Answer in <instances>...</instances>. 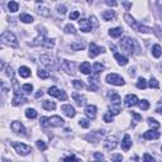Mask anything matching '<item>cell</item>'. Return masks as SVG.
Segmentation results:
<instances>
[{"label": "cell", "mask_w": 162, "mask_h": 162, "mask_svg": "<svg viewBox=\"0 0 162 162\" xmlns=\"http://www.w3.org/2000/svg\"><path fill=\"white\" fill-rule=\"evenodd\" d=\"M40 125L47 128V127H62L65 124V120L58 115L51 116V118H46V116H42L40 118Z\"/></svg>", "instance_id": "cell-1"}, {"label": "cell", "mask_w": 162, "mask_h": 162, "mask_svg": "<svg viewBox=\"0 0 162 162\" xmlns=\"http://www.w3.org/2000/svg\"><path fill=\"white\" fill-rule=\"evenodd\" d=\"M13 88H14V98H13L12 104H13L14 106H17V105H20V104L27 103V99H25L24 96H23L22 91H20V89H19V84H18V81H15V80H14V82H13Z\"/></svg>", "instance_id": "cell-2"}, {"label": "cell", "mask_w": 162, "mask_h": 162, "mask_svg": "<svg viewBox=\"0 0 162 162\" xmlns=\"http://www.w3.org/2000/svg\"><path fill=\"white\" fill-rule=\"evenodd\" d=\"M1 40L8 44V46H12V47H18V40H17V37H15V34L9 32V30H7V32H3L1 33Z\"/></svg>", "instance_id": "cell-3"}, {"label": "cell", "mask_w": 162, "mask_h": 162, "mask_svg": "<svg viewBox=\"0 0 162 162\" xmlns=\"http://www.w3.org/2000/svg\"><path fill=\"white\" fill-rule=\"evenodd\" d=\"M12 146L14 147L15 152H18L20 156H27L32 152V147L24 143H18V142H12Z\"/></svg>", "instance_id": "cell-4"}, {"label": "cell", "mask_w": 162, "mask_h": 162, "mask_svg": "<svg viewBox=\"0 0 162 162\" xmlns=\"http://www.w3.org/2000/svg\"><path fill=\"white\" fill-rule=\"evenodd\" d=\"M32 46H43V47H46V48H53L54 42H53V39H49V38H46V37H43V35H40V37H38L37 39H34Z\"/></svg>", "instance_id": "cell-5"}, {"label": "cell", "mask_w": 162, "mask_h": 162, "mask_svg": "<svg viewBox=\"0 0 162 162\" xmlns=\"http://www.w3.org/2000/svg\"><path fill=\"white\" fill-rule=\"evenodd\" d=\"M120 47H122V49L125 51V52L129 53V54H132L134 52V43L129 37H124L120 40Z\"/></svg>", "instance_id": "cell-6"}, {"label": "cell", "mask_w": 162, "mask_h": 162, "mask_svg": "<svg viewBox=\"0 0 162 162\" xmlns=\"http://www.w3.org/2000/svg\"><path fill=\"white\" fill-rule=\"evenodd\" d=\"M106 82L115 85V86H123L124 85V79L119 76L118 74H109L106 76Z\"/></svg>", "instance_id": "cell-7"}, {"label": "cell", "mask_w": 162, "mask_h": 162, "mask_svg": "<svg viewBox=\"0 0 162 162\" xmlns=\"http://www.w3.org/2000/svg\"><path fill=\"white\" fill-rule=\"evenodd\" d=\"M48 94L51 95V96H56L57 99H60V100H66V94H65V91H61L57 86H52V88H49L48 89Z\"/></svg>", "instance_id": "cell-8"}, {"label": "cell", "mask_w": 162, "mask_h": 162, "mask_svg": "<svg viewBox=\"0 0 162 162\" xmlns=\"http://www.w3.org/2000/svg\"><path fill=\"white\" fill-rule=\"evenodd\" d=\"M89 48H90V51H89V56H90L91 58L96 57V56L100 54L101 52H105V48H104V47H99V46H96L95 43H90Z\"/></svg>", "instance_id": "cell-9"}, {"label": "cell", "mask_w": 162, "mask_h": 162, "mask_svg": "<svg viewBox=\"0 0 162 162\" xmlns=\"http://www.w3.org/2000/svg\"><path fill=\"white\" fill-rule=\"evenodd\" d=\"M61 67H62V70L66 71L67 74L75 75V63L71 62V61L62 60V62H61Z\"/></svg>", "instance_id": "cell-10"}, {"label": "cell", "mask_w": 162, "mask_h": 162, "mask_svg": "<svg viewBox=\"0 0 162 162\" xmlns=\"http://www.w3.org/2000/svg\"><path fill=\"white\" fill-rule=\"evenodd\" d=\"M116 144H118V141H116L115 137H109V138H106L104 142V147H105V149H108V151L114 149Z\"/></svg>", "instance_id": "cell-11"}, {"label": "cell", "mask_w": 162, "mask_h": 162, "mask_svg": "<svg viewBox=\"0 0 162 162\" xmlns=\"http://www.w3.org/2000/svg\"><path fill=\"white\" fill-rule=\"evenodd\" d=\"M138 98H137L135 95H132V94H129V95H127L125 96V99H124V104H125V106H128V108H130V106H134V105H137L138 104Z\"/></svg>", "instance_id": "cell-12"}, {"label": "cell", "mask_w": 162, "mask_h": 162, "mask_svg": "<svg viewBox=\"0 0 162 162\" xmlns=\"http://www.w3.org/2000/svg\"><path fill=\"white\" fill-rule=\"evenodd\" d=\"M143 138L144 139H157V138H160V132L157 129H149L143 134Z\"/></svg>", "instance_id": "cell-13"}, {"label": "cell", "mask_w": 162, "mask_h": 162, "mask_svg": "<svg viewBox=\"0 0 162 162\" xmlns=\"http://www.w3.org/2000/svg\"><path fill=\"white\" fill-rule=\"evenodd\" d=\"M61 110H62L63 113L68 116V118H74V116L76 115V111H75V109L71 105H62V106H61Z\"/></svg>", "instance_id": "cell-14"}, {"label": "cell", "mask_w": 162, "mask_h": 162, "mask_svg": "<svg viewBox=\"0 0 162 162\" xmlns=\"http://www.w3.org/2000/svg\"><path fill=\"white\" fill-rule=\"evenodd\" d=\"M79 25H80V29L82 30V32H90L91 30V23L89 22L88 19H81L79 20Z\"/></svg>", "instance_id": "cell-15"}, {"label": "cell", "mask_w": 162, "mask_h": 162, "mask_svg": "<svg viewBox=\"0 0 162 162\" xmlns=\"http://www.w3.org/2000/svg\"><path fill=\"white\" fill-rule=\"evenodd\" d=\"M12 129H13V132H15V133H20V134L25 133L24 125L20 123V122H13L12 123Z\"/></svg>", "instance_id": "cell-16"}, {"label": "cell", "mask_w": 162, "mask_h": 162, "mask_svg": "<svg viewBox=\"0 0 162 162\" xmlns=\"http://www.w3.org/2000/svg\"><path fill=\"white\" fill-rule=\"evenodd\" d=\"M40 62H42L43 65H46L47 67H49V68H56L54 67V62L52 61V58H51L49 56H47V54L40 56Z\"/></svg>", "instance_id": "cell-17"}, {"label": "cell", "mask_w": 162, "mask_h": 162, "mask_svg": "<svg viewBox=\"0 0 162 162\" xmlns=\"http://www.w3.org/2000/svg\"><path fill=\"white\" fill-rule=\"evenodd\" d=\"M85 114L88 115V118L95 119V116H96V106L95 105H88L85 108Z\"/></svg>", "instance_id": "cell-18"}, {"label": "cell", "mask_w": 162, "mask_h": 162, "mask_svg": "<svg viewBox=\"0 0 162 162\" xmlns=\"http://www.w3.org/2000/svg\"><path fill=\"white\" fill-rule=\"evenodd\" d=\"M72 98H74V100L76 101V104H77L79 106H84V105H85V103H86L85 96L80 95L79 93H74V94H72Z\"/></svg>", "instance_id": "cell-19"}, {"label": "cell", "mask_w": 162, "mask_h": 162, "mask_svg": "<svg viewBox=\"0 0 162 162\" xmlns=\"http://www.w3.org/2000/svg\"><path fill=\"white\" fill-rule=\"evenodd\" d=\"M132 147V141H130V137L128 134L124 135L123 141H122V148H123L124 151H128L129 148Z\"/></svg>", "instance_id": "cell-20"}, {"label": "cell", "mask_w": 162, "mask_h": 162, "mask_svg": "<svg viewBox=\"0 0 162 162\" xmlns=\"http://www.w3.org/2000/svg\"><path fill=\"white\" fill-rule=\"evenodd\" d=\"M80 71L82 72L84 75H89L91 74V65L88 62V61H85V62H82L80 65Z\"/></svg>", "instance_id": "cell-21"}, {"label": "cell", "mask_w": 162, "mask_h": 162, "mask_svg": "<svg viewBox=\"0 0 162 162\" xmlns=\"http://www.w3.org/2000/svg\"><path fill=\"white\" fill-rule=\"evenodd\" d=\"M37 12L38 14H40L42 17H49V9L47 7H43L42 4H38V7H37Z\"/></svg>", "instance_id": "cell-22"}, {"label": "cell", "mask_w": 162, "mask_h": 162, "mask_svg": "<svg viewBox=\"0 0 162 162\" xmlns=\"http://www.w3.org/2000/svg\"><path fill=\"white\" fill-rule=\"evenodd\" d=\"M71 48L74 51H81L85 48V42L84 40H77V42H72L71 43Z\"/></svg>", "instance_id": "cell-23"}, {"label": "cell", "mask_w": 162, "mask_h": 162, "mask_svg": "<svg viewBox=\"0 0 162 162\" xmlns=\"http://www.w3.org/2000/svg\"><path fill=\"white\" fill-rule=\"evenodd\" d=\"M122 33H123V29H122L120 27H118V28H113V29L109 30L110 37H113V38H118V37H120Z\"/></svg>", "instance_id": "cell-24"}, {"label": "cell", "mask_w": 162, "mask_h": 162, "mask_svg": "<svg viewBox=\"0 0 162 162\" xmlns=\"http://www.w3.org/2000/svg\"><path fill=\"white\" fill-rule=\"evenodd\" d=\"M114 57H115L116 61H118V63H119L120 66H125L127 63H128V58L124 57V56H122L120 53H115Z\"/></svg>", "instance_id": "cell-25"}, {"label": "cell", "mask_w": 162, "mask_h": 162, "mask_svg": "<svg viewBox=\"0 0 162 162\" xmlns=\"http://www.w3.org/2000/svg\"><path fill=\"white\" fill-rule=\"evenodd\" d=\"M104 65L100 63V62H95L94 66H93V71H94V75H99L100 72H103L104 71Z\"/></svg>", "instance_id": "cell-26"}, {"label": "cell", "mask_w": 162, "mask_h": 162, "mask_svg": "<svg viewBox=\"0 0 162 162\" xmlns=\"http://www.w3.org/2000/svg\"><path fill=\"white\" fill-rule=\"evenodd\" d=\"M152 54H153L156 58L161 57V54H162V48H161L160 44H155L153 47H152Z\"/></svg>", "instance_id": "cell-27"}, {"label": "cell", "mask_w": 162, "mask_h": 162, "mask_svg": "<svg viewBox=\"0 0 162 162\" xmlns=\"http://www.w3.org/2000/svg\"><path fill=\"white\" fill-rule=\"evenodd\" d=\"M19 75L22 76V77H24V79H27V77H29L30 76V70L28 68V67H25V66H22V67L19 68Z\"/></svg>", "instance_id": "cell-28"}, {"label": "cell", "mask_w": 162, "mask_h": 162, "mask_svg": "<svg viewBox=\"0 0 162 162\" xmlns=\"http://www.w3.org/2000/svg\"><path fill=\"white\" fill-rule=\"evenodd\" d=\"M101 17H103L104 20H113L115 18V14H114L113 10H105Z\"/></svg>", "instance_id": "cell-29"}, {"label": "cell", "mask_w": 162, "mask_h": 162, "mask_svg": "<svg viewBox=\"0 0 162 162\" xmlns=\"http://www.w3.org/2000/svg\"><path fill=\"white\" fill-rule=\"evenodd\" d=\"M109 113L111 115H118L120 113V105H116V104H111L110 108H109Z\"/></svg>", "instance_id": "cell-30"}, {"label": "cell", "mask_w": 162, "mask_h": 162, "mask_svg": "<svg viewBox=\"0 0 162 162\" xmlns=\"http://www.w3.org/2000/svg\"><path fill=\"white\" fill-rule=\"evenodd\" d=\"M19 19L22 20L23 23H32L33 22V17L30 14H20V17H19Z\"/></svg>", "instance_id": "cell-31"}, {"label": "cell", "mask_w": 162, "mask_h": 162, "mask_svg": "<svg viewBox=\"0 0 162 162\" xmlns=\"http://www.w3.org/2000/svg\"><path fill=\"white\" fill-rule=\"evenodd\" d=\"M124 19H125V22H127V23H128V24L130 25V27H133V28L135 27L137 22H135V20H134V18L132 17L130 14H125V15H124Z\"/></svg>", "instance_id": "cell-32"}, {"label": "cell", "mask_w": 162, "mask_h": 162, "mask_svg": "<svg viewBox=\"0 0 162 162\" xmlns=\"http://www.w3.org/2000/svg\"><path fill=\"white\" fill-rule=\"evenodd\" d=\"M110 100H111V104L120 105V96L116 94V93H111L110 94Z\"/></svg>", "instance_id": "cell-33"}, {"label": "cell", "mask_w": 162, "mask_h": 162, "mask_svg": "<svg viewBox=\"0 0 162 162\" xmlns=\"http://www.w3.org/2000/svg\"><path fill=\"white\" fill-rule=\"evenodd\" d=\"M43 108L46 110H53V109H56V104L53 103V101L46 100V101H43Z\"/></svg>", "instance_id": "cell-34"}, {"label": "cell", "mask_w": 162, "mask_h": 162, "mask_svg": "<svg viewBox=\"0 0 162 162\" xmlns=\"http://www.w3.org/2000/svg\"><path fill=\"white\" fill-rule=\"evenodd\" d=\"M25 116L29 119H34V118H37V111H35V109H27L25 110Z\"/></svg>", "instance_id": "cell-35"}, {"label": "cell", "mask_w": 162, "mask_h": 162, "mask_svg": "<svg viewBox=\"0 0 162 162\" xmlns=\"http://www.w3.org/2000/svg\"><path fill=\"white\" fill-rule=\"evenodd\" d=\"M51 76V72L49 71H47V70H38V77H40V79H48Z\"/></svg>", "instance_id": "cell-36"}, {"label": "cell", "mask_w": 162, "mask_h": 162, "mask_svg": "<svg viewBox=\"0 0 162 162\" xmlns=\"http://www.w3.org/2000/svg\"><path fill=\"white\" fill-rule=\"evenodd\" d=\"M137 88L138 89H142V90H144L147 88V81L143 79V77H139L138 81H137Z\"/></svg>", "instance_id": "cell-37"}, {"label": "cell", "mask_w": 162, "mask_h": 162, "mask_svg": "<svg viewBox=\"0 0 162 162\" xmlns=\"http://www.w3.org/2000/svg\"><path fill=\"white\" fill-rule=\"evenodd\" d=\"M8 8H9V10L12 13H15L17 10L19 9V4L17 3V1H10L9 4H8Z\"/></svg>", "instance_id": "cell-38"}, {"label": "cell", "mask_w": 162, "mask_h": 162, "mask_svg": "<svg viewBox=\"0 0 162 162\" xmlns=\"http://www.w3.org/2000/svg\"><path fill=\"white\" fill-rule=\"evenodd\" d=\"M65 33H67V34H76V29L72 24H67L65 27Z\"/></svg>", "instance_id": "cell-39"}, {"label": "cell", "mask_w": 162, "mask_h": 162, "mask_svg": "<svg viewBox=\"0 0 162 162\" xmlns=\"http://www.w3.org/2000/svg\"><path fill=\"white\" fill-rule=\"evenodd\" d=\"M148 86H149L151 89H157L160 86V84H158V81H157L155 77H151L149 82H148Z\"/></svg>", "instance_id": "cell-40"}, {"label": "cell", "mask_w": 162, "mask_h": 162, "mask_svg": "<svg viewBox=\"0 0 162 162\" xmlns=\"http://www.w3.org/2000/svg\"><path fill=\"white\" fill-rule=\"evenodd\" d=\"M138 105H139V108L142 109V110H147L149 108V103L147 100H141V101H138Z\"/></svg>", "instance_id": "cell-41"}, {"label": "cell", "mask_w": 162, "mask_h": 162, "mask_svg": "<svg viewBox=\"0 0 162 162\" xmlns=\"http://www.w3.org/2000/svg\"><path fill=\"white\" fill-rule=\"evenodd\" d=\"M35 144H37V148L40 149V151H46V149H47V144H46L43 141H40V139L35 142Z\"/></svg>", "instance_id": "cell-42"}, {"label": "cell", "mask_w": 162, "mask_h": 162, "mask_svg": "<svg viewBox=\"0 0 162 162\" xmlns=\"http://www.w3.org/2000/svg\"><path fill=\"white\" fill-rule=\"evenodd\" d=\"M23 91L25 94H30L33 91V85H30V84H25L23 86Z\"/></svg>", "instance_id": "cell-43"}, {"label": "cell", "mask_w": 162, "mask_h": 162, "mask_svg": "<svg viewBox=\"0 0 162 162\" xmlns=\"http://www.w3.org/2000/svg\"><path fill=\"white\" fill-rule=\"evenodd\" d=\"M79 124L81 125V127H82V128H89V127H90V122L88 120V119H80L79 120Z\"/></svg>", "instance_id": "cell-44"}, {"label": "cell", "mask_w": 162, "mask_h": 162, "mask_svg": "<svg viewBox=\"0 0 162 162\" xmlns=\"http://www.w3.org/2000/svg\"><path fill=\"white\" fill-rule=\"evenodd\" d=\"M72 85L75 86L76 89H82V88H85L84 82H81L80 80H74V81H72Z\"/></svg>", "instance_id": "cell-45"}, {"label": "cell", "mask_w": 162, "mask_h": 162, "mask_svg": "<svg viewBox=\"0 0 162 162\" xmlns=\"http://www.w3.org/2000/svg\"><path fill=\"white\" fill-rule=\"evenodd\" d=\"M143 162H156V160L149 153H144L143 155Z\"/></svg>", "instance_id": "cell-46"}, {"label": "cell", "mask_w": 162, "mask_h": 162, "mask_svg": "<svg viewBox=\"0 0 162 162\" xmlns=\"http://www.w3.org/2000/svg\"><path fill=\"white\" fill-rule=\"evenodd\" d=\"M147 120H148V124H149V125L157 127V128H158V127H160V123H158V122H157L156 119H153V118H148Z\"/></svg>", "instance_id": "cell-47"}, {"label": "cell", "mask_w": 162, "mask_h": 162, "mask_svg": "<svg viewBox=\"0 0 162 162\" xmlns=\"http://www.w3.org/2000/svg\"><path fill=\"white\" fill-rule=\"evenodd\" d=\"M63 162H79V160L76 158L74 155H71V156H68V157H66V158L63 160Z\"/></svg>", "instance_id": "cell-48"}, {"label": "cell", "mask_w": 162, "mask_h": 162, "mask_svg": "<svg viewBox=\"0 0 162 162\" xmlns=\"http://www.w3.org/2000/svg\"><path fill=\"white\" fill-rule=\"evenodd\" d=\"M57 13L61 15H65L66 14V8L63 5H57Z\"/></svg>", "instance_id": "cell-49"}, {"label": "cell", "mask_w": 162, "mask_h": 162, "mask_svg": "<svg viewBox=\"0 0 162 162\" xmlns=\"http://www.w3.org/2000/svg\"><path fill=\"white\" fill-rule=\"evenodd\" d=\"M132 116L134 118V123H138V122H141V119H142V116L139 115V114H137V113H134V111H132Z\"/></svg>", "instance_id": "cell-50"}, {"label": "cell", "mask_w": 162, "mask_h": 162, "mask_svg": "<svg viewBox=\"0 0 162 162\" xmlns=\"http://www.w3.org/2000/svg\"><path fill=\"white\" fill-rule=\"evenodd\" d=\"M104 122H106V123H110V122H113V115H111L110 113L105 114V115H104Z\"/></svg>", "instance_id": "cell-51"}, {"label": "cell", "mask_w": 162, "mask_h": 162, "mask_svg": "<svg viewBox=\"0 0 162 162\" xmlns=\"http://www.w3.org/2000/svg\"><path fill=\"white\" fill-rule=\"evenodd\" d=\"M79 17H80V13H79V12H72V13L70 14V19H71V20H76Z\"/></svg>", "instance_id": "cell-52"}, {"label": "cell", "mask_w": 162, "mask_h": 162, "mask_svg": "<svg viewBox=\"0 0 162 162\" xmlns=\"http://www.w3.org/2000/svg\"><path fill=\"white\" fill-rule=\"evenodd\" d=\"M111 158H113L114 162H122L123 157H122V155H113V156H111Z\"/></svg>", "instance_id": "cell-53"}, {"label": "cell", "mask_w": 162, "mask_h": 162, "mask_svg": "<svg viewBox=\"0 0 162 162\" xmlns=\"http://www.w3.org/2000/svg\"><path fill=\"white\" fill-rule=\"evenodd\" d=\"M94 157L96 160H99V161H103V158H104V156L101 155V153H99V152H95L94 153Z\"/></svg>", "instance_id": "cell-54"}, {"label": "cell", "mask_w": 162, "mask_h": 162, "mask_svg": "<svg viewBox=\"0 0 162 162\" xmlns=\"http://www.w3.org/2000/svg\"><path fill=\"white\" fill-rule=\"evenodd\" d=\"M7 75L9 76V77H13V76H14V72H13V68L12 67H8L7 68Z\"/></svg>", "instance_id": "cell-55"}, {"label": "cell", "mask_w": 162, "mask_h": 162, "mask_svg": "<svg viewBox=\"0 0 162 162\" xmlns=\"http://www.w3.org/2000/svg\"><path fill=\"white\" fill-rule=\"evenodd\" d=\"M105 3L108 5H110V7H116V5H118V3H116V1H110V0H106Z\"/></svg>", "instance_id": "cell-56"}, {"label": "cell", "mask_w": 162, "mask_h": 162, "mask_svg": "<svg viewBox=\"0 0 162 162\" xmlns=\"http://www.w3.org/2000/svg\"><path fill=\"white\" fill-rule=\"evenodd\" d=\"M90 20H93V23H94V27H98V22H96V18L94 17V15H93V17H90Z\"/></svg>", "instance_id": "cell-57"}, {"label": "cell", "mask_w": 162, "mask_h": 162, "mask_svg": "<svg viewBox=\"0 0 162 162\" xmlns=\"http://www.w3.org/2000/svg\"><path fill=\"white\" fill-rule=\"evenodd\" d=\"M156 111H157V113H160V114H162V105H158V106H157Z\"/></svg>", "instance_id": "cell-58"}, {"label": "cell", "mask_w": 162, "mask_h": 162, "mask_svg": "<svg viewBox=\"0 0 162 162\" xmlns=\"http://www.w3.org/2000/svg\"><path fill=\"white\" fill-rule=\"evenodd\" d=\"M42 95H43V93H42V91H40V90H39V91H38V93H37V94H35V98H37V99H38V98H40V96H42Z\"/></svg>", "instance_id": "cell-59"}, {"label": "cell", "mask_w": 162, "mask_h": 162, "mask_svg": "<svg viewBox=\"0 0 162 162\" xmlns=\"http://www.w3.org/2000/svg\"><path fill=\"white\" fill-rule=\"evenodd\" d=\"M124 7H125L127 9H129V8L132 7V4H130V3H124Z\"/></svg>", "instance_id": "cell-60"}, {"label": "cell", "mask_w": 162, "mask_h": 162, "mask_svg": "<svg viewBox=\"0 0 162 162\" xmlns=\"http://www.w3.org/2000/svg\"><path fill=\"white\" fill-rule=\"evenodd\" d=\"M95 162H101V161H95Z\"/></svg>", "instance_id": "cell-61"}]
</instances>
